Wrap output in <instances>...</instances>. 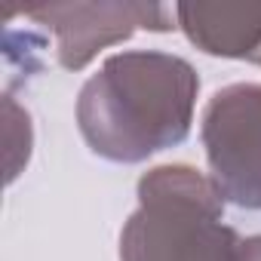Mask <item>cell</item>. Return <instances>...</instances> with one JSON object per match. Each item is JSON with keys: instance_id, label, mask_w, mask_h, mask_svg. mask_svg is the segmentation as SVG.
Instances as JSON below:
<instances>
[{"instance_id": "obj_3", "label": "cell", "mask_w": 261, "mask_h": 261, "mask_svg": "<svg viewBox=\"0 0 261 261\" xmlns=\"http://www.w3.org/2000/svg\"><path fill=\"white\" fill-rule=\"evenodd\" d=\"M200 142L209 178L240 209H261V83L221 86L203 108Z\"/></svg>"}, {"instance_id": "obj_6", "label": "cell", "mask_w": 261, "mask_h": 261, "mask_svg": "<svg viewBox=\"0 0 261 261\" xmlns=\"http://www.w3.org/2000/svg\"><path fill=\"white\" fill-rule=\"evenodd\" d=\"M4 117H7V181L13 185L31 160L34 133H31L28 111L19 108L13 95H4Z\"/></svg>"}, {"instance_id": "obj_7", "label": "cell", "mask_w": 261, "mask_h": 261, "mask_svg": "<svg viewBox=\"0 0 261 261\" xmlns=\"http://www.w3.org/2000/svg\"><path fill=\"white\" fill-rule=\"evenodd\" d=\"M237 261H261V233L246 237L240 243V258Z\"/></svg>"}, {"instance_id": "obj_2", "label": "cell", "mask_w": 261, "mask_h": 261, "mask_svg": "<svg viewBox=\"0 0 261 261\" xmlns=\"http://www.w3.org/2000/svg\"><path fill=\"white\" fill-rule=\"evenodd\" d=\"M139 206L120 230V261H237L243 237L224 224V197L188 163L139 178Z\"/></svg>"}, {"instance_id": "obj_1", "label": "cell", "mask_w": 261, "mask_h": 261, "mask_svg": "<svg viewBox=\"0 0 261 261\" xmlns=\"http://www.w3.org/2000/svg\"><path fill=\"white\" fill-rule=\"evenodd\" d=\"M197 95L200 77L188 59L126 49L108 56L83 83L74 117L95 157L133 166L191 136Z\"/></svg>"}, {"instance_id": "obj_5", "label": "cell", "mask_w": 261, "mask_h": 261, "mask_svg": "<svg viewBox=\"0 0 261 261\" xmlns=\"http://www.w3.org/2000/svg\"><path fill=\"white\" fill-rule=\"evenodd\" d=\"M175 28L206 56L261 59V4H175Z\"/></svg>"}, {"instance_id": "obj_8", "label": "cell", "mask_w": 261, "mask_h": 261, "mask_svg": "<svg viewBox=\"0 0 261 261\" xmlns=\"http://www.w3.org/2000/svg\"><path fill=\"white\" fill-rule=\"evenodd\" d=\"M258 65H261V59H258Z\"/></svg>"}, {"instance_id": "obj_4", "label": "cell", "mask_w": 261, "mask_h": 261, "mask_svg": "<svg viewBox=\"0 0 261 261\" xmlns=\"http://www.w3.org/2000/svg\"><path fill=\"white\" fill-rule=\"evenodd\" d=\"M25 19L43 25L56 37V59L65 71H83L108 46L126 43L136 31L166 34L175 10L139 0H95V4H43L25 7Z\"/></svg>"}]
</instances>
